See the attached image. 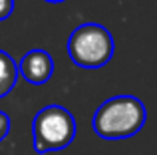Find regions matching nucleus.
<instances>
[{
    "instance_id": "obj_6",
    "label": "nucleus",
    "mask_w": 157,
    "mask_h": 155,
    "mask_svg": "<svg viewBox=\"0 0 157 155\" xmlns=\"http://www.w3.org/2000/svg\"><path fill=\"white\" fill-rule=\"evenodd\" d=\"M12 12H14V0H0V22L8 20Z\"/></svg>"
},
{
    "instance_id": "obj_8",
    "label": "nucleus",
    "mask_w": 157,
    "mask_h": 155,
    "mask_svg": "<svg viewBox=\"0 0 157 155\" xmlns=\"http://www.w3.org/2000/svg\"><path fill=\"white\" fill-rule=\"evenodd\" d=\"M46 2H52V4H56V2H64V0H46Z\"/></svg>"
},
{
    "instance_id": "obj_7",
    "label": "nucleus",
    "mask_w": 157,
    "mask_h": 155,
    "mask_svg": "<svg viewBox=\"0 0 157 155\" xmlns=\"http://www.w3.org/2000/svg\"><path fill=\"white\" fill-rule=\"evenodd\" d=\"M8 133H10V117L4 112H0V141L6 139Z\"/></svg>"
},
{
    "instance_id": "obj_3",
    "label": "nucleus",
    "mask_w": 157,
    "mask_h": 155,
    "mask_svg": "<svg viewBox=\"0 0 157 155\" xmlns=\"http://www.w3.org/2000/svg\"><path fill=\"white\" fill-rule=\"evenodd\" d=\"M76 137V119L64 105H46L34 115L32 141L38 153L66 149Z\"/></svg>"
},
{
    "instance_id": "obj_2",
    "label": "nucleus",
    "mask_w": 157,
    "mask_h": 155,
    "mask_svg": "<svg viewBox=\"0 0 157 155\" xmlns=\"http://www.w3.org/2000/svg\"><path fill=\"white\" fill-rule=\"evenodd\" d=\"M115 52L111 32L96 22H86L74 28L68 38V56L76 66L86 70L104 68Z\"/></svg>"
},
{
    "instance_id": "obj_5",
    "label": "nucleus",
    "mask_w": 157,
    "mask_h": 155,
    "mask_svg": "<svg viewBox=\"0 0 157 155\" xmlns=\"http://www.w3.org/2000/svg\"><path fill=\"white\" fill-rule=\"evenodd\" d=\"M18 66H16L14 58L8 52L0 50V97L8 96L14 89L16 80H18Z\"/></svg>"
},
{
    "instance_id": "obj_1",
    "label": "nucleus",
    "mask_w": 157,
    "mask_h": 155,
    "mask_svg": "<svg viewBox=\"0 0 157 155\" xmlns=\"http://www.w3.org/2000/svg\"><path fill=\"white\" fill-rule=\"evenodd\" d=\"M147 121V109L141 100L123 93L105 100L92 117V127L101 139L117 141L133 137Z\"/></svg>"
},
{
    "instance_id": "obj_4",
    "label": "nucleus",
    "mask_w": 157,
    "mask_h": 155,
    "mask_svg": "<svg viewBox=\"0 0 157 155\" xmlns=\"http://www.w3.org/2000/svg\"><path fill=\"white\" fill-rule=\"evenodd\" d=\"M18 72L28 84L42 85L54 74V58L42 48H34L22 56L18 64Z\"/></svg>"
}]
</instances>
